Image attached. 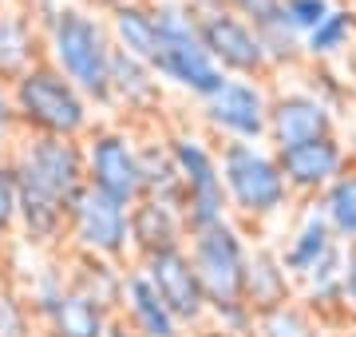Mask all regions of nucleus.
<instances>
[{
  "mask_svg": "<svg viewBox=\"0 0 356 337\" xmlns=\"http://www.w3.org/2000/svg\"><path fill=\"white\" fill-rule=\"evenodd\" d=\"M218 175L229 203V219L261 226L293 207L277 155L266 143H218Z\"/></svg>",
  "mask_w": 356,
  "mask_h": 337,
  "instance_id": "nucleus-3",
  "label": "nucleus"
},
{
  "mask_svg": "<svg viewBox=\"0 0 356 337\" xmlns=\"http://www.w3.org/2000/svg\"><path fill=\"white\" fill-rule=\"evenodd\" d=\"M186 254L194 274L202 282L210 325L226 334L250 337L254 334V310L245 306V262H250V238L234 219L186 234Z\"/></svg>",
  "mask_w": 356,
  "mask_h": 337,
  "instance_id": "nucleus-1",
  "label": "nucleus"
},
{
  "mask_svg": "<svg viewBox=\"0 0 356 337\" xmlns=\"http://www.w3.org/2000/svg\"><path fill=\"white\" fill-rule=\"evenodd\" d=\"M186 337H238V334H226V329H218V325L206 322V325H198V329H191Z\"/></svg>",
  "mask_w": 356,
  "mask_h": 337,
  "instance_id": "nucleus-38",
  "label": "nucleus"
},
{
  "mask_svg": "<svg viewBox=\"0 0 356 337\" xmlns=\"http://www.w3.org/2000/svg\"><path fill=\"white\" fill-rule=\"evenodd\" d=\"M332 8H337L332 0H285V4H281V20H285L297 36H309Z\"/></svg>",
  "mask_w": 356,
  "mask_h": 337,
  "instance_id": "nucleus-31",
  "label": "nucleus"
},
{
  "mask_svg": "<svg viewBox=\"0 0 356 337\" xmlns=\"http://www.w3.org/2000/svg\"><path fill=\"white\" fill-rule=\"evenodd\" d=\"M16 285H20L28 310H32V318H36V325H40L56 306H60V298L72 290V285H67L64 250H60V254H48L44 262H36V266H32V278H28V282H16Z\"/></svg>",
  "mask_w": 356,
  "mask_h": 337,
  "instance_id": "nucleus-25",
  "label": "nucleus"
},
{
  "mask_svg": "<svg viewBox=\"0 0 356 337\" xmlns=\"http://www.w3.org/2000/svg\"><path fill=\"white\" fill-rule=\"evenodd\" d=\"M8 4H20V0H0V8H8Z\"/></svg>",
  "mask_w": 356,
  "mask_h": 337,
  "instance_id": "nucleus-41",
  "label": "nucleus"
},
{
  "mask_svg": "<svg viewBox=\"0 0 356 337\" xmlns=\"http://www.w3.org/2000/svg\"><path fill=\"white\" fill-rule=\"evenodd\" d=\"M297 298V282L289 278L285 262H281L277 246H250V262H245V306L257 313L285 306Z\"/></svg>",
  "mask_w": 356,
  "mask_h": 337,
  "instance_id": "nucleus-21",
  "label": "nucleus"
},
{
  "mask_svg": "<svg viewBox=\"0 0 356 337\" xmlns=\"http://www.w3.org/2000/svg\"><path fill=\"white\" fill-rule=\"evenodd\" d=\"M257 36H261V48H266V60L273 72H289V68L305 64V36H297L281 16L257 28Z\"/></svg>",
  "mask_w": 356,
  "mask_h": 337,
  "instance_id": "nucleus-29",
  "label": "nucleus"
},
{
  "mask_svg": "<svg viewBox=\"0 0 356 337\" xmlns=\"http://www.w3.org/2000/svg\"><path fill=\"white\" fill-rule=\"evenodd\" d=\"M111 104L123 111L127 123H154L163 107V79L151 64H143L135 56L111 52Z\"/></svg>",
  "mask_w": 356,
  "mask_h": 337,
  "instance_id": "nucleus-15",
  "label": "nucleus"
},
{
  "mask_svg": "<svg viewBox=\"0 0 356 337\" xmlns=\"http://www.w3.org/2000/svg\"><path fill=\"white\" fill-rule=\"evenodd\" d=\"M341 322H356V246L344 262V285H341Z\"/></svg>",
  "mask_w": 356,
  "mask_h": 337,
  "instance_id": "nucleus-34",
  "label": "nucleus"
},
{
  "mask_svg": "<svg viewBox=\"0 0 356 337\" xmlns=\"http://www.w3.org/2000/svg\"><path fill=\"white\" fill-rule=\"evenodd\" d=\"M16 238V179L13 167L0 163V242Z\"/></svg>",
  "mask_w": 356,
  "mask_h": 337,
  "instance_id": "nucleus-32",
  "label": "nucleus"
},
{
  "mask_svg": "<svg viewBox=\"0 0 356 337\" xmlns=\"http://www.w3.org/2000/svg\"><path fill=\"white\" fill-rule=\"evenodd\" d=\"M341 337H356V322H344V334Z\"/></svg>",
  "mask_w": 356,
  "mask_h": 337,
  "instance_id": "nucleus-40",
  "label": "nucleus"
},
{
  "mask_svg": "<svg viewBox=\"0 0 356 337\" xmlns=\"http://www.w3.org/2000/svg\"><path fill=\"white\" fill-rule=\"evenodd\" d=\"M67 254H91L131 266V222L127 207L95 187H83L67 203Z\"/></svg>",
  "mask_w": 356,
  "mask_h": 337,
  "instance_id": "nucleus-9",
  "label": "nucleus"
},
{
  "mask_svg": "<svg viewBox=\"0 0 356 337\" xmlns=\"http://www.w3.org/2000/svg\"><path fill=\"white\" fill-rule=\"evenodd\" d=\"M0 337H40L36 318L28 310L24 294L13 274L0 270Z\"/></svg>",
  "mask_w": 356,
  "mask_h": 337,
  "instance_id": "nucleus-30",
  "label": "nucleus"
},
{
  "mask_svg": "<svg viewBox=\"0 0 356 337\" xmlns=\"http://www.w3.org/2000/svg\"><path fill=\"white\" fill-rule=\"evenodd\" d=\"M198 36H202V48L210 52V60L218 64L222 76L261 79V84H266V76H273L257 28L245 24L242 16L218 13L210 20H198Z\"/></svg>",
  "mask_w": 356,
  "mask_h": 337,
  "instance_id": "nucleus-12",
  "label": "nucleus"
},
{
  "mask_svg": "<svg viewBox=\"0 0 356 337\" xmlns=\"http://www.w3.org/2000/svg\"><path fill=\"white\" fill-rule=\"evenodd\" d=\"M111 32L107 20L88 13L83 4H64L56 20L44 28V60L64 79H72L83 100L99 111H115L111 104Z\"/></svg>",
  "mask_w": 356,
  "mask_h": 337,
  "instance_id": "nucleus-2",
  "label": "nucleus"
},
{
  "mask_svg": "<svg viewBox=\"0 0 356 337\" xmlns=\"http://www.w3.org/2000/svg\"><path fill=\"white\" fill-rule=\"evenodd\" d=\"M20 135V123H16V107H13V88L0 84V139L13 143Z\"/></svg>",
  "mask_w": 356,
  "mask_h": 337,
  "instance_id": "nucleus-35",
  "label": "nucleus"
},
{
  "mask_svg": "<svg viewBox=\"0 0 356 337\" xmlns=\"http://www.w3.org/2000/svg\"><path fill=\"white\" fill-rule=\"evenodd\" d=\"M198 119L214 143H266L269 88L261 79L226 76L222 88L198 104Z\"/></svg>",
  "mask_w": 356,
  "mask_h": 337,
  "instance_id": "nucleus-10",
  "label": "nucleus"
},
{
  "mask_svg": "<svg viewBox=\"0 0 356 337\" xmlns=\"http://www.w3.org/2000/svg\"><path fill=\"white\" fill-rule=\"evenodd\" d=\"M67 285L91 298L99 310L107 313H119L123 310V282H127V266L119 262H107V258H91V254H67Z\"/></svg>",
  "mask_w": 356,
  "mask_h": 337,
  "instance_id": "nucleus-22",
  "label": "nucleus"
},
{
  "mask_svg": "<svg viewBox=\"0 0 356 337\" xmlns=\"http://www.w3.org/2000/svg\"><path fill=\"white\" fill-rule=\"evenodd\" d=\"M13 179L44 191L56 203L72 198L88 187V159H83V139H56V135H16L8 151Z\"/></svg>",
  "mask_w": 356,
  "mask_h": 337,
  "instance_id": "nucleus-7",
  "label": "nucleus"
},
{
  "mask_svg": "<svg viewBox=\"0 0 356 337\" xmlns=\"http://www.w3.org/2000/svg\"><path fill=\"white\" fill-rule=\"evenodd\" d=\"M273 155H277L281 179L289 187L293 203H297V198H301V203L321 198L332 182L356 163L353 151H348V143H341V135H321V139L297 143L289 151H273Z\"/></svg>",
  "mask_w": 356,
  "mask_h": 337,
  "instance_id": "nucleus-11",
  "label": "nucleus"
},
{
  "mask_svg": "<svg viewBox=\"0 0 356 337\" xmlns=\"http://www.w3.org/2000/svg\"><path fill=\"white\" fill-rule=\"evenodd\" d=\"M135 266L147 274V282H151V290L163 298L166 310L186 325V334L210 322V306H206L202 282H198V274H194V262H191V254H186V246L163 250V254L143 258V262H135Z\"/></svg>",
  "mask_w": 356,
  "mask_h": 337,
  "instance_id": "nucleus-13",
  "label": "nucleus"
},
{
  "mask_svg": "<svg viewBox=\"0 0 356 337\" xmlns=\"http://www.w3.org/2000/svg\"><path fill=\"white\" fill-rule=\"evenodd\" d=\"M8 151H13V143H8V139H0V163H8Z\"/></svg>",
  "mask_w": 356,
  "mask_h": 337,
  "instance_id": "nucleus-39",
  "label": "nucleus"
},
{
  "mask_svg": "<svg viewBox=\"0 0 356 337\" xmlns=\"http://www.w3.org/2000/svg\"><path fill=\"white\" fill-rule=\"evenodd\" d=\"M151 13L154 28H159V60H154L159 79L202 104L206 95L222 88L226 76L218 72V64L202 48L198 20L182 8V0H151Z\"/></svg>",
  "mask_w": 356,
  "mask_h": 337,
  "instance_id": "nucleus-5",
  "label": "nucleus"
},
{
  "mask_svg": "<svg viewBox=\"0 0 356 337\" xmlns=\"http://www.w3.org/2000/svg\"><path fill=\"white\" fill-rule=\"evenodd\" d=\"M123 318L131 322V329L139 337H186V325L178 322L175 313L163 306V298L151 290L147 274L131 262L127 282H123Z\"/></svg>",
  "mask_w": 356,
  "mask_h": 337,
  "instance_id": "nucleus-20",
  "label": "nucleus"
},
{
  "mask_svg": "<svg viewBox=\"0 0 356 337\" xmlns=\"http://www.w3.org/2000/svg\"><path fill=\"white\" fill-rule=\"evenodd\" d=\"M139 127V171H143V195L163 198L182 210V179H178L175 155L166 143V127L154 123H135Z\"/></svg>",
  "mask_w": 356,
  "mask_h": 337,
  "instance_id": "nucleus-19",
  "label": "nucleus"
},
{
  "mask_svg": "<svg viewBox=\"0 0 356 337\" xmlns=\"http://www.w3.org/2000/svg\"><path fill=\"white\" fill-rule=\"evenodd\" d=\"M76 4H83V8L95 13V16H107V13H115V8H123V4H151V0H76Z\"/></svg>",
  "mask_w": 356,
  "mask_h": 337,
  "instance_id": "nucleus-37",
  "label": "nucleus"
},
{
  "mask_svg": "<svg viewBox=\"0 0 356 337\" xmlns=\"http://www.w3.org/2000/svg\"><path fill=\"white\" fill-rule=\"evenodd\" d=\"M83 159H88V187L123 203L127 210L143 198L139 127L135 123L95 119V127L83 135Z\"/></svg>",
  "mask_w": 356,
  "mask_h": 337,
  "instance_id": "nucleus-8",
  "label": "nucleus"
},
{
  "mask_svg": "<svg viewBox=\"0 0 356 337\" xmlns=\"http://www.w3.org/2000/svg\"><path fill=\"white\" fill-rule=\"evenodd\" d=\"M317 203L325 210V219H329L332 234H337V242L353 250L356 246V163L332 182Z\"/></svg>",
  "mask_w": 356,
  "mask_h": 337,
  "instance_id": "nucleus-28",
  "label": "nucleus"
},
{
  "mask_svg": "<svg viewBox=\"0 0 356 337\" xmlns=\"http://www.w3.org/2000/svg\"><path fill=\"white\" fill-rule=\"evenodd\" d=\"M40 60H44V28L24 8V0L0 8V84H16Z\"/></svg>",
  "mask_w": 356,
  "mask_h": 337,
  "instance_id": "nucleus-18",
  "label": "nucleus"
},
{
  "mask_svg": "<svg viewBox=\"0 0 356 337\" xmlns=\"http://www.w3.org/2000/svg\"><path fill=\"white\" fill-rule=\"evenodd\" d=\"M103 20H107L111 44L119 52H127L154 68V60H159V28H154L151 4H123V8L107 13Z\"/></svg>",
  "mask_w": 356,
  "mask_h": 337,
  "instance_id": "nucleus-23",
  "label": "nucleus"
},
{
  "mask_svg": "<svg viewBox=\"0 0 356 337\" xmlns=\"http://www.w3.org/2000/svg\"><path fill=\"white\" fill-rule=\"evenodd\" d=\"M250 337H325V322L301 298H293L285 306H273V310L257 313Z\"/></svg>",
  "mask_w": 356,
  "mask_h": 337,
  "instance_id": "nucleus-27",
  "label": "nucleus"
},
{
  "mask_svg": "<svg viewBox=\"0 0 356 337\" xmlns=\"http://www.w3.org/2000/svg\"><path fill=\"white\" fill-rule=\"evenodd\" d=\"M127 222H131V262H143V258L163 254V250L186 246L182 210L163 203V198L143 195L139 203L127 210Z\"/></svg>",
  "mask_w": 356,
  "mask_h": 337,
  "instance_id": "nucleus-17",
  "label": "nucleus"
},
{
  "mask_svg": "<svg viewBox=\"0 0 356 337\" xmlns=\"http://www.w3.org/2000/svg\"><path fill=\"white\" fill-rule=\"evenodd\" d=\"M107 322H111V313L99 310L91 298L76 294V290H67L60 306L36 325L40 337H107Z\"/></svg>",
  "mask_w": 356,
  "mask_h": 337,
  "instance_id": "nucleus-24",
  "label": "nucleus"
},
{
  "mask_svg": "<svg viewBox=\"0 0 356 337\" xmlns=\"http://www.w3.org/2000/svg\"><path fill=\"white\" fill-rule=\"evenodd\" d=\"M166 143H170L178 179H182V222H186V234L226 222L229 203H226V191H222V175H218V143L194 127H170Z\"/></svg>",
  "mask_w": 356,
  "mask_h": 337,
  "instance_id": "nucleus-6",
  "label": "nucleus"
},
{
  "mask_svg": "<svg viewBox=\"0 0 356 337\" xmlns=\"http://www.w3.org/2000/svg\"><path fill=\"white\" fill-rule=\"evenodd\" d=\"M182 8H186L194 20H210V16H218V13H229L226 0H182Z\"/></svg>",
  "mask_w": 356,
  "mask_h": 337,
  "instance_id": "nucleus-36",
  "label": "nucleus"
},
{
  "mask_svg": "<svg viewBox=\"0 0 356 337\" xmlns=\"http://www.w3.org/2000/svg\"><path fill=\"white\" fill-rule=\"evenodd\" d=\"M20 135H56V139H83L95 127V107L83 91L64 79L48 60H40L24 76L8 84Z\"/></svg>",
  "mask_w": 356,
  "mask_h": 337,
  "instance_id": "nucleus-4",
  "label": "nucleus"
},
{
  "mask_svg": "<svg viewBox=\"0 0 356 337\" xmlns=\"http://www.w3.org/2000/svg\"><path fill=\"white\" fill-rule=\"evenodd\" d=\"M353 36H356V8L337 4L305 36V60L309 64H329V60H337V56H344L353 48Z\"/></svg>",
  "mask_w": 356,
  "mask_h": 337,
  "instance_id": "nucleus-26",
  "label": "nucleus"
},
{
  "mask_svg": "<svg viewBox=\"0 0 356 337\" xmlns=\"http://www.w3.org/2000/svg\"><path fill=\"white\" fill-rule=\"evenodd\" d=\"M281 4H285V0H226L229 13L242 16L245 24H254V28L269 24V20H277V16H281Z\"/></svg>",
  "mask_w": 356,
  "mask_h": 337,
  "instance_id": "nucleus-33",
  "label": "nucleus"
},
{
  "mask_svg": "<svg viewBox=\"0 0 356 337\" xmlns=\"http://www.w3.org/2000/svg\"><path fill=\"white\" fill-rule=\"evenodd\" d=\"M337 135V116L325 100H317L309 88H277L269 91V127L266 147L269 151H289L297 143Z\"/></svg>",
  "mask_w": 356,
  "mask_h": 337,
  "instance_id": "nucleus-14",
  "label": "nucleus"
},
{
  "mask_svg": "<svg viewBox=\"0 0 356 337\" xmlns=\"http://www.w3.org/2000/svg\"><path fill=\"white\" fill-rule=\"evenodd\" d=\"M353 56H356V36H353Z\"/></svg>",
  "mask_w": 356,
  "mask_h": 337,
  "instance_id": "nucleus-42",
  "label": "nucleus"
},
{
  "mask_svg": "<svg viewBox=\"0 0 356 337\" xmlns=\"http://www.w3.org/2000/svg\"><path fill=\"white\" fill-rule=\"evenodd\" d=\"M337 246H341V242H337V234H332L321 203L309 198V203H301V214L293 222L285 246H277V254H281V262H285V270H289L293 282H301V278H309Z\"/></svg>",
  "mask_w": 356,
  "mask_h": 337,
  "instance_id": "nucleus-16",
  "label": "nucleus"
}]
</instances>
